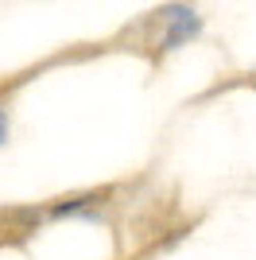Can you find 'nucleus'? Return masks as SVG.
<instances>
[{"mask_svg": "<svg viewBox=\"0 0 256 260\" xmlns=\"http://www.w3.org/2000/svg\"><path fill=\"white\" fill-rule=\"evenodd\" d=\"M202 35V16L190 8V4H163L159 8V39L155 47L159 51H179V47L194 43Z\"/></svg>", "mask_w": 256, "mask_h": 260, "instance_id": "1", "label": "nucleus"}, {"mask_svg": "<svg viewBox=\"0 0 256 260\" xmlns=\"http://www.w3.org/2000/svg\"><path fill=\"white\" fill-rule=\"evenodd\" d=\"M8 132H12V120H8V109L0 105V144H8Z\"/></svg>", "mask_w": 256, "mask_h": 260, "instance_id": "2", "label": "nucleus"}]
</instances>
